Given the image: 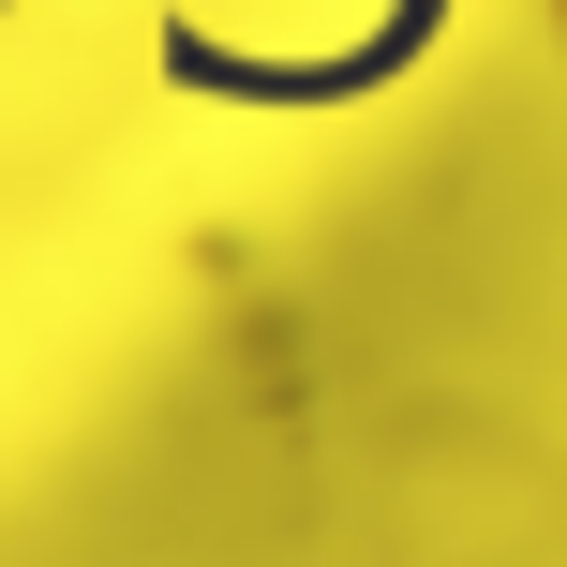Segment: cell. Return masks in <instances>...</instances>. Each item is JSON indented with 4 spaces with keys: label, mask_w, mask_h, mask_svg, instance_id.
<instances>
[{
    "label": "cell",
    "mask_w": 567,
    "mask_h": 567,
    "mask_svg": "<svg viewBox=\"0 0 567 567\" xmlns=\"http://www.w3.org/2000/svg\"><path fill=\"white\" fill-rule=\"evenodd\" d=\"M553 30H567V0H553Z\"/></svg>",
    "instance_id": "6da1fadb"
}]
</instances>
